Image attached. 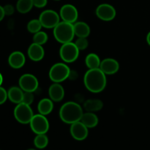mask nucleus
<instances>
[{"label": "nucleus", "mask_w": 150, "mask_h": 150, "mask_svg": "<svg viewBox=\"0 0 150 150\" xmlns=\"http://www.w3.org/2000/svg\"><path fill=\"white\" fill-rule=\"evenodd\" d=\"M85 87L92 93H100L105 89L107 83L106 75L100 68L89 69L83 77Z\"/></svg>", "instance_id": "obj_1"}, {"label": "nucleus", "mask_w": 150, "mask_h": 150, "mask_svg": "<svg viewBox=\"0 0 150 150\" xmlns=\"http://www.w3.org/2000/svg\"><path fill=\"white\" fill-rule=\"evenodd\" d=\"M83 114V108L79 103L69 101L62 105L59 109V117L63 122L72 125L81 121Z\"/></svg>", "instance_id": "obj_2"}, {"label": "nucleus", "mask_w": 150, "mask_h": 150, "mask_svg": "<svg viewBox=\"0 0 150 150\" xmlns=\"http://www.w3.org/2000/svg\"><path fill=\"white\" fill-rule=\"evenodd\" d=\"M54 36L56 40L62 44L72 42L75 37L73 23L60 21L54 28Z\"/></svg>", "instance_id": "obj_3"}, {"label": "nucleus", "mask_w": 150, "mask_h": 150, "mask_svg": "<svg viewBox=\"0 0 150 150\" xmlns=\"http://www.w3.org/2000/svg\"><path fill=\"white\" fill-rule=\"evenodd\" d=\"M70 67L65 63L58 62L52 65L48 76L54 83H61L70 77Z\"/></svg>", "instance_id": "obj_4"}, {"label": "nucleus", "mask_w": 150, "mask_h": 150, "mask_svg": "<svg viewBox=\"0 0 150 150\" xmlns=\"http://www.w3.org/2000/svg\"><path fill=\"white\" fill-rule=\"evenodd\" d=\"M13 114L16 121L23 125L29 124L34 116L33 111L30 105L23 103H20L16 105Z\"/></svg>", "instance_id": "obj_5"}, {"label": "nucleus", "mask_w": 150, "mask_h": 150, "mask_svg": "<svg viewBox=\"0 0 150 150\" xmlns=\"http://www.w3.org/2000/svg\"><path fill=\"white\" fill-rule=\"evenodd\" d=\"M80 51L75 42H70L62 44L59 49V56L65 63H72L76 61L79 56Z\"/></svg>", "instance_id": "obj_6"}, {"label": "nucleus", "mask_w": 150, "mask_h": 150, "mask_svg": "<svg viewBox=\"0 0 150 150\" xmlns=\"http://www.w3.org/2000/svg\"><path fill=\"white\" fill-rule=\"evenodd\" d=\"M30 127L35 134H45L49 130V122L46 117L38 114L33 116L30 123Z\"/></svg>", "instance_id": "obj_7"}, {"label": "nucleus", "mask_w": 150, "mask_h": 150, "mask_svg": "<svg viewBox=\"0 0 150 150\" xmlns=\"http://www.w3.org/2000/svg\"><path fill=\"white\" fill-rule=\"evenodd\" d=\"M60 16L58 13L53 10H46L42 11L39 16V20L42 27L46 29H54L60 22Z\"/></svg>", "instance_id": "obj_8"}, {"label": "nucleus", "mask_w": 150, "mask_h": 150, "mask_svg": "<svg viewBox=\"0 0 150 150\" xmlns=\"http://www.w3.org/2000/svg\"><path fill=\"white\" fill-rule=\"evenodd\" d=\"M18 84L23 92H34L38 88L39 82L38 79L34 75L30 73H25L22 75L19 79Z\"/></svg>", "instance_id": "obj_9"}, {"label": "nucleus", "mask_w": 150, "mask_h": 150, "mask_svg": "<svg viewBox=\"0 0 150 150\" xmlns=\"http://www.w3.org/2000/svg\"><path fill=\"white\" fill-rule=\"evenodd\" d=\"M95 13H96L97 17L100 20L104 21H110L115 18L117 11L111 4L104 3V4H100L97 7Z\"/></svg>", "instance_id": "obj_10"}, {"label": "nucleus", "mask_w": 150, "mask_h": 150, "mask_svg": "<svg viewBox=\"0 0 150 150\" xmlns=\"http://www.w3.org/2000/svg\"><path fill=\"white\" fill-rule=\"evenodd\" d=\"M60 18L63 21L74 23L77 21L79 17V12L74 5L70 4H64L59 11Z\"/></svg>", "instance_id": "obj_11"}, {"label": "nucleus", "mask_w": 150, "mask_h": 150, "mask_svg": "<svg viewBox=\"0 0 150 150\" xmlns=\"http://www.w3.org/2000/svg\"><path fill=\"white\" fill-rule=\"evenodd\" d=\"M88 127L81 121L76 122L71 125L70 128L72 137L77 141H83L87 138L89 134Z\"/></svg>", "instance_id": "obj_12"}, {"label": "nucleus", "mask_w": 150, "mask_h": 150, "mask_svg": "<svg viewBox=\"0 0 150 150\" xmlns=\"http://www.w3.org/2000/svg\"><path fill=\"white\" fill-rule=\"evenodd\" d=\"M100 69L105 75H114L120 70V64L115 59L106 58L101 61Z\"/></svg>", "instance_id": "obj_13"}, {"label": "nucleus", "mask_w": 150, "mask_h": 150, "mask_svg": "<svg viewBox=\"0 0 150 150\" xmlns=\"http://www.w3.org/2000/svg\"><path fill=\"white\" fill-rule=\"evenodd\" d=\"M26 62V57L24 54L19 51L12 52L8 57V64L12 68L20 69Z\"/></svg>", "instance_id": "obj_14"}, {"label": "nucleus", "mask_w": 150, "mask_h": 150, "mask_svg": "<svg viewBox=\"0 0 150 150\" xmlns=\"http://www.w3.org/2000/svg\"><path fill=\"white\" fill-rule=\"evenodd\" d=\"M27 54L31 60L34 62H39L43 59L45 51L42 45L32 42L29 46Z\"/></svg>", "instance_id": "obj_15"}, {"label": "nucleus", "mask_w": 150, "mask_h": 150, "mask_svg": "<svg viewBox=\"0 0 150 150\" xmlns=\"http://www.w3.org/2000/svg\"><path fill=\"white\" fill-rule=\"evenodd\" d=\"M64 89L60 83H54L48 89L50 99L54 102H60L64 97Z\"/></svg>", "instance_id": "obj_16"}, {"label": "nucleus", "mask_w": 150, "mask_h": 150, "mask_svg": "<svg viewBox=\"0 0 150 150\" xmlns=\"http://www.w3.org/2000/svg\"><path fill=\"white\" fill-rule=\"evenodd\" d=\"M23 93L24 92L20 86H12L7 91L8 99L13 103L18 104L20 103H22Z\"/></svg>", "instance_id": "obj_17"}, {"label": "nucleus", "mask_w": 150, "mask_h": 150, "mask_svg": "<svg viewBox=\"0 0 150 150\" xmlns=\"http://www.w3.org/2000/svg\"><path fill=\"white\" fill-rule=\"evenodd\" d=\"M75 35L78 38H87L90 34V27L83 21H76L73 23Z\"/></svg>", "instance_id": "obj_18"}, {"label": "nucleus", "mask_w": 150, "mask_h": 150, "mask_svg": "<svg viewBox=\"0 0 150 150\" xmlns=\"http://www.w3.org/2000/svg\"><path fill=\"white\" fill-rule=\"evenodd\" d=\"M54 101L50 98H43L39 102L38 105V110L39 114L47 116L52 112L54 109Z\"/></svg>", "instance_id": "obj_19"}, {"label": "nucleus", "mask_w": 150, "mask_h": 150, "mask_svg": "<svg viewBox=\"0 0 150 150\" xmlns=\"http://www.w3.org/2000/svg\"><path fill=\"white\" fill-rule=\"evenodd\" d=\"M81 122L84 125L88 128H93L98 125L99 122V120L96 114L94 112H88L83 113V116L81 117Z\"/></svg>", "instance_id": "obj_20"}, {"label": "nucleus", "mask_w": 150, "mask_h": 150, "mask_svg": "<svg viewBox=\"0 0 150 150\" xmlns=\"http://www.w3.org/2000/svg\"><path fill=\"white\" fill-rule=\"evenodd\" d=\"M103 107V103L99 99H89L83 103V108L88 112H96L100 111Z\"/></svg>", "instance_id": "obj_21"}, {"label": "nucleus", "mask_w": 150, "mask_h": 150, "mask_svg": "<svg viewBox=\"0 0 150 150\" xmlns=\"http://www.w3.org/2000/svg\"><path fill=\"white\" fill-rule=\"evenodd\" d=\"M101 60L99 56L94 53L89 54L85 58V64L89 69L100 68Z\"/></svg>", "instance_id": "obj_22"}, {"label": "nucleus", "mask_w": 150, "mask_h": 150, "mask_svg": "<svg viewBox=\"0 0 150 150\" xmlns=\"http://www.w3.org/2000/svg\"><path fill=\"white\" fill-rule=\"evenodd\" d=\"M33 7V0H18L16 3V9L18 12L22 14L29 13Z\"/></svg>", "instance_id": "obj_23"}, {"label": "nucleus", "mask_w": 150, "mask_h": 150, "mask_svg": "<svg viewBox=\"0 0 150 150\" xmlns=\"http://www.w3.org/2000/svg\"><path fill=\"white\" fill-rule=\"evenodd\" d=\"M34 144L38 149H44L48 144V136L45 134H38L34 139Z\"/></svg>", "instance_id": "obj_24"}, {"label": "nucleus", "mask_w": 150, "mask_h": 150, "mask_svg": "<svg viewBox=\"0 0 150 150\" xmlns=\"http://www.w3.org/2000/svg\"><path fill=\"white\" fill-rule=\"evenodd\" d=\"M42 27V26L39 19H32L27 23V30L32 34H35L41 31Z\"/></svg>", "instance_id": "obj_25"}, {"label": "nucleus", "mask_w": 150, "mask_h": 150, "mask_svg": "<svg viewBox=\"0 0 150 150\" xmlns=\"http://www.w3.org/2000/svg\"><path fill=\"white\" fill-rule=\"evenodd\" d=\"M48 40V36L45 32L40 31L37 33L34 34L33 42L38 44V45H44L47 42Z\"/></svg>", "instance_id": "obj_26"}, {"label": "nucleus", "mask_w": 150, "mask_h": 150, "mask_svg": "<svg viewBox=\"0 0 150 150\" xmlns=\"http://www.w3.org/2000/svg\"><path fill=\"white\" fill-rule=\"evenodd\" d=\"M75 44L79 48V51H83L87 48L88 45H89V42L86 38H78V39L75 42Z\"/></svg>", "instance_id": "obj_27"}, {"label": "nucleus", "mask_w": 150, "mask_h": 150, "mask_svg": "<svg viewBox=\"0 0 150 150\" xmlns=\"http://www.w3.org/2000/svg\"><path fill=\"white\" fill-rule=\"evenodd\" d=\"M34 99H35V96H34L33 92H24L22 103L31 105V104H32V103H33Z\"/></svg>", "instance_id": "obj_28"}, {"label": "nucleus", "mask_w": 150, "mask_h": 150, "mask_svg": "<svg viewBox=\"0 0 150 150\" xmlns=\"http://www.w3.org/2000/svg\"><path fill=\"white\" fill-rule=\"evenodd\" d=\"M8 99L7 91L2 86H0V105H2Z\"/></svg>", "instance_id": "obj_29"}, {"label": "nucleus", "mask_w": 150, "mask_h": 150, "mask_svg": "<svg viewBox=\"0 0 150 150\" xmlns=\"http://www.w3.org/2000/svg\"><path fill=\"white\" fill-rule=\"evenodd\" d=\"M5 16H11L14 13L15 8L12 4H6L3 7Z\"/></svg>", "instance_id": "obj_30"}, {"label": "nucleus", "mask_w": 150, "mask_h": 150, "mask_svg": "<svg viewBox=\"0 0 150 150\" xmlns=\"http://www.w3.org/2000/svg\"><path fill=\"white\" fill-rule=\"evenodd\" d=\"M48 0H33L34 6L37 8H42L46 6Z\"/></svg>", "instance_id": "obj_31"}, {"label": "nucleus", "mask_w": 150, "mask_h": 150, "mask_svg": "<svg viewBox=\"0 0 150 150\" xmlns=\"http://www.w3.org/2000/svg\"><path fill=\"white\" fill-rule=\"evenodd\" d=\"M4 16H5V13H4V8H3L2 6L0 5V22L4 19Z\"/></svg>", "instance_id": "obj_32"}, {"label": "nucleus", "mask_w": 150, "mask_h": 150, "mask_svg": "<svg viewBox=\"0 0 150 150\" xmlns=\"http://www.w3.org/2000/svg\"><path fill=\"white\" fill-rule=\"evenodd\" d=\"M146 42H147V44L150 46V32H148L147 35H146Z\"/></svg>", "instance_id": "obj_33"}, {"label": "nucleus", "mask_w": 150, "mask_h": 150, "mask_svg": "<svg viewBox=\"0 0 150 150\" xmlns=\"http://www.w3.org/2000/svg\"><path fill=\"white\" fill-rule=\"evenodd\" d=\"M2 83H3V76L2 75H1V73H0V86H1Z\"/></svg>", "instance_id": "obj_34"}, {"label": "nucleus", "mask_w": 150, "mask_h": 150, "mask_svg": "<svg viewBox=\"0 0 150 150\" xmlns=\"http://www.w3.org/2000/svg\"><path fill=\"white\" fill-rule=\"evenodd\" d=\"M27 150H36V149H27Z\"/></svg>", "instance_id": "obj_35"}, {"label": "nucleus", "mask_w": 150, "mask_h": 150, "mask_svg": "<svg viewBox=\"0 0 150 150\" xmlns=\"http://www.w3.org/2000/svg\"><path fill=\"white\" fill-rule=\"evenodd\" d=\"M55 1H60V0H55Z\"/></svg>", "instance_id": "obj_36"}, {"label": "nucleus", "mask_w": 150, "mask_h": 150, "mask_svg": "<svg viewBox=\"0 0 150 150\" xmlns=\"http://www.w3.org/2000/svg\"><path fill=\"white\" fill-rule=\"evenodd\" d=\"M0 150H1V149H0Z\"/></svg>", "instance_id": "obj_37"}]
</instances>
